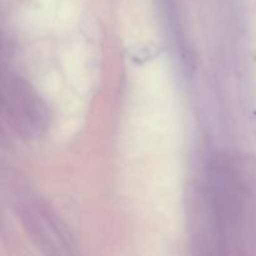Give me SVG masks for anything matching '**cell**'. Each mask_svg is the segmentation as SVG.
<instances>
[{
    "label": "cell",
    "instance_id": "obj_1",
    "mask_svg": "<svg viewBox=\"0 0 256 256\" xmlns=\"http://www.w3.org/2000/svg\"><path fill=\"white\" fill-rule=\"evenodd\" d=\"M248 186L244 172L232 155H219L208 166L205 204L218 252L235 255L245 246Z\"/></svg>",
    "mask_w": 256,
    "mask_h": 256
},
{
    "label": "cell",
    "instance_id": "obj_2",
    "mask_svg": "<svg viewBox=\"0 0 256 256\" xmlns=\"http://www.w3.org/2000/svg\"><path fill=\"white\" fill-rule=\"evenodd\" d=\"M2 114L8 126L22 139H39L49 126L48 105L24 78L12 70H2Z\"/></svg>",
    "mask_w": 256,
    "mask_h": 256
},
{
    "label": "cell",
    "instance_id": "obj_3",
    "mask_svg": "<svg viewBox=\"0 0 256 256\" xmlns=\"http://www.w3.org/2000/svg\"><path fill=\"white\" fill-rule=\"evenodd\" d=\"M16 209L25 232L38 249L52 255L76 252V244L72 232L42 200L25 199L18 204Z\"/></svg>",
    "mask_w": 256,
    "mask_h": 256
}]
</instances>
